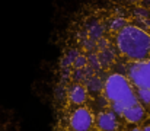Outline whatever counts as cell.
Returning <instances> with one entry per match:
<instances>
[{
	"instance_id": "cell-1",
	"label": "cell",
	"mask_w": 150,
	"mask_h": 131,
	"mask_svg": "<svg viewBox=\"0 0 150 131\" xmlns=\"http://www.w3.org/2000/svg\"><path fill=\"white\" fill-rule=\"evenodd\" d=\"M57 123L73 131H96L95 114L88 105L57 102Z\"/></svg>"
},
{
	"instance_id": "cell-2",
	"label": "cell",
	"mask_w": 150,
	"mask_h": 131,
	"mask_svg": "<svg viewBox=\"0 0 150 131\" xmlns=\"http://www.w3.org/2000/svg\"><path fill=\"white\" fill-rule=\"evenodd\" d=\"M96 131H125L130 125L122 117L109 108L100 109L95 114Z\"/></svg>"
},
{
	"instance_id": "cell-3",
	"label": "cell",
	"mask_w": 150,
	"mask_h": 131,
	"mask_svg": "<svg viewBox=\"0 0 150 131\" xmlns=\"http://www.w3.org/2000/svg\"><path fill=\"white\" fill-rule=\"evenodd\" d=\"M125 131H150V120L146 121V123H143V124H140V125H133V124H130Z\"/></svg>"
},
{
	"instance_id": "cell-4",
	"label": "cell",
	"mask_w": 150,
	"mask_h": 131,
	"mask_svg": "<svg viewBox=\"0 0 150 131\" xmlns=\"http://www.w3.org/2000/svg\"><path fill=\"white\" fill-rule=\"evenodd\" d=\"M54 131H73V130H70L69 127H66V125H63V124L55 123V128H54Z\"/></svg>"
},
{
	"instance_id": "cell-5",
	"label": "cell",
	"mask_w": 150,
	"mask_h": 131,
	"mask_svg": "<svg viewBox=\"0 0 150 131\" xmlns=\"http://www.w3.org/2000/svg\"><path fill=\"white\" fill-rule=\"evenodd\" d=\"M149 120H150V118H149Z\"/></svg>"
}]
</instances>
